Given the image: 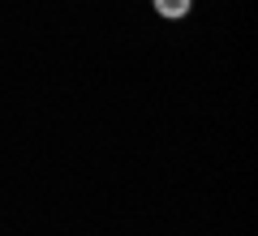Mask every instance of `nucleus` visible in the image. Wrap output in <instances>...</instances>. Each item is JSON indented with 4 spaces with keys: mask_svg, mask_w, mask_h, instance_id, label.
Here are the masks:
<instances>
[{
    "mask_svg": "<svg viewBox=\"0 0 258 236\" xmlns=\"http://www.w3.org/2000/svg\"><path fill=\"white\" fill-rule=\"evenodd\" d=\"M151 5H155V13L164 22H181V18L194 13V0H151Z\"/></svg>",
    "mask_w": 258,
    "mask_h": 236,
    "instance_id": "1",
    "label": "nucleus"
}]
</instances>
